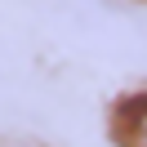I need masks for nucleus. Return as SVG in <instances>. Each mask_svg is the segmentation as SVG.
Here are the masks:
<instances>
[{"instance_id":"nucleus-1","label":"nucleus","mask_w":147,"mask_h":147,"mask_svg":"<svg viewBox=\"0 0 147 147\" xmlns=\"http://www.w3.org/2000/svg\"><path fill=\"white\" fill-rule=\"evenodd\" d=\"M116 143L120 147H147V94L129 98L116 116Z\"/></svg>"}]
</instances>
